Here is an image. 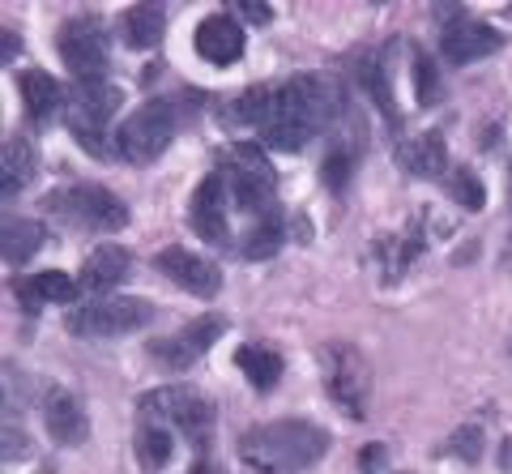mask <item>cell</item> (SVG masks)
<instances>
[{"label": "cell", "mask_w": 512, "mask_h": 474, "mask_svg": "<svg viewBox=\"0 0 512 474\" xmlns=\"http://www.w3.org/2000/svg\"><path fill=\"white\" fill-rule=\"evenodd\" d=\"M329 453V432L308 419H278L261 423L239 436V457L256 474H299Z\"/></svg>", "instance_id": "cell-1"}, {"label": "cell", "mask_w": 512, "mask_h": 474, "mask_svg": "<svg viewBox=\"0 0 512 474\" xmlns=\"http://www.w3.org/2000/svg\"><path fill=\"white\" fill-rule=\"evenodd\" d=\"M329 103L333 99H325L320 77L312 73L291 77L286 86L274 90V112H269V124L261 129L265 141L274 150H303L312 141V133L329 120Z\"/></svg>", "instance_id": "cell-2"}, {"label": "cell", "mask_w": 512, "mask_h": 474, "mask_svg": "<svg viewBox=\"0 0 512 474\" xmlns=\"http://www.w3.org/2000/svg\"><path fill=\"white\" fill-rule=\"evenodd\" d=\"M141 415L158 419V423H175L192 445L205 449L210 445V432H214V406L205 393L188 389V385H163V389H150L141 393Z\"/></svg>", "instance_id": "cell-3"}, {"label": "cell", "mask_w": 512, "mask_h": 474, "mask_svg": "<svg viewBox=\"0 0 512 474\" xmlns=\"http://www.w3.org/2000/svg\"><path fill=\"white\" fill-rule=\"evenodd\" d=\"M154 321V304L133 295H116V299H90V304L73 308L64 316V329L73 338H120L133 329H146Z\"/></svg>", "instance_id": "cell-4"}, {"label": "cell", "mask_w": 512, "mask_h": 474, "mask_svg": "<svg viewBox=\"0 0 512 474\" xmlns=\"http://www.w3.org/2000/svg\"><path fill=\"white\" fill-rule=\"evenodd\" d=\"M120 112V90L111 82H77L64 99V120L90 154H103V137Z\"/></svg>", "instance_id": "cell-5"}, {"label": "cell", "mask_w": 512, "mask_h": 474, "mask_svg": "<svg viewBox=\"0 0 512 474\" xmlns=\"http://www.w3.org/2000/svg\"><path fill=\"white\" fill-rule=\"evenodd\" d=\"M43 205H47V214L60 218V223L86 227V231H120L128 223L124 201L116 193H107V188H99V184L64 188V193H52Z\"/></svg>", "instance_id": "cell-6"}, {"label": "cell", "mask_w": 512, "mask_h": 474, "mask_svg": "<svg viewBox=\"0 0 512 474\" xmlns=\"http://www.w3.org/2000/svg\"><path fill=\"white\" fill-rule=\"evenodd\" d=\"M171 137H175V107L167 99H150L120 124L116 154L124 163H154L171 146Z\"/></svg>", "instance_id": "cell-7"}, {"label": "cell", "mask_w": 512, "mask_h": 474, "mask_svg": "<svg viewBox=\"0 0 512 474\" xmlns=\"http://www.w3.org/2000/svg\"><path fill=\"white\" fill-rule=\"evenodd\" d=\"M320 368H325V389L329 398L338 402L350 419L367 415V389H372V376H367V359L346 342H333L325 355H320Z\"/></svg>", "instance_id": "cell-8"}, {"label": "cell", "mask_w": 512, "mask_h": 474, "mask_svg": "<svg viewBox=\"0 0 512 474\" xmlns=\"http://www.w3.org/2000/svg\"><path fill=\"white\" fill-rule=\"evenodd\" d=\"M60 60L69 65L77 82H103L107 73V30L94 18H73L60 26Z\"/></svg>", "instance_id": "cell-9"}, {"label": "cell", "mask_w": 512, "mask_h": 474, "mask_svg": "<svg viewBox=\"0 0 512 474\" xmlns=\"http://www.w3.org/2000/svg\"><path fill=\"white\" fill-rule=\"evenodd\" d=\"M222 329H227V316H197L192 325H184V329H175L171 338H158V342H150V355L163 363V368H171V372H184V368H192L210 346L222 338Z\"/></svg>", "instance_id": "cell-10"}, {"label": "cell", "mask_w": 512, "mask_h": 474, "mask_svg": "<svg viewBox=\"0 0 512 474\" xmlns=\"http://www.w3.org/2000/svg\"><path fill=\"white\" fill-rule=\"evenodd\" d=\"M227 188L239 210H265L274 197V167L252 146H235V163L227 171Z\"/></svg>", "instance_id": "cell-11"}, {"label": "cell", "mask_w": 512, "mask_h": 474, "mask_svg": "<svg viewBox=\"0 0 512 474\" xmlns=\"http://www.w3.org/2000/svg\"><path fill=\"white\" fill-rule=\"evenodd\" d=\"M500 47H504L500 30L487 26V22H474L466 13L440 30V52H444L448 65H470V60H483L491 52H500Z\"/></svg>", "instance_id": "cell-12"}, {"label": "cell", "mask_w": 512, "mask_h": 474, "mask_svg": "<svg viewBox=\"0 0 512 474\" xmlns=\"http://www.w3.org/2000/svg\"><path fill=\"white\" fill-rule=\"evenodd\" d=\"M222 201H227V180H222V171L205 176L188 201V223L205 244H227V205Z\"/></svg>", "instance_id": "cell-13"}, {"label": "cell", "mask_w": 512, "mask_h": 474, "mask_svg": "<svg viewBox=\"0 0 512 474\" xmlns=\"http://www.w3.org/2000/svg\"><path fill=\"white\" fill-rule=\"evenodd\" d=\"M158 270H163L175 287H184L188 295H218L222 287V270L214 261H205L197 257V252H188V248H163L158 252Z\"/></svg>", "instance_id": "cell-14"}, {"label": "cell", "mask_w": 512, "mask_h": 474, "mask_svg": "<svg viewBox=\"0 0 512 474\" xmlns=\"http://www.w3.org/2000/svg\"><path fill=\"white\" fill-rule=\"evenodd\" d=\"M43 423H47V432H52L56 445H64V449L82 445V440L90 436L86 410H82V402H77L69 389H52L43 398Z\"/></svg>", "instance_id": "cell-15"}, {"label": "cell", "mask_w": 512, "mask_h": 474, "mask_svg": "<svg viewBox=\"0 0 512 474\" xmlns=\"http://www.w3.org/2000/svg\"><path fill=\"white\" fill-rule=\"evenodd\" d=\"M128 274H133V252H128L124 244H103V248H94L90 257L82 261L77 287L103 295V291H111V287H120Z\"/></svg>", "instance_id": "cell-16"}, {"label": "cell", "mask_w": 512, "mask_h": 474, "mask_svg": "<svg viewBox=\"0 0 512 474\" xmlns=\"http://www.w3.org/2000/svg\"><path fill=\"white\" fill-rule=\"evenodd\" d=\"M197 52L210 65H231V60L244 56V26L227 18V13H214V18L197 26Z\"/></svg>", "instance_id": "cell-17"}, {"label": "cell", "mask_w": 512, "mask_h": 474, "mask_svg": "<svg viewBox=\"0 0 512 474\" xmlns=\"http://www.w3.org/2000/svg\"><path fill=\"white\" fill-rule=\"evenodd\" d=\"M22 99H26V116L35 120V124H47L64 107L69 94L60 90V82H56L52 73L30 69V73H22Z\"/></svg>", "instance_id": "cell-18"}, {"label": "cell", "mask_w": 512, "mask_h": 474, "mask_svg": "<svg viewBox=\"0 0 512 474\" xmlns=\"http://www.w3.org/2000/svg\"><path fill=\"white\" fill-rule=\"evenodd\" d=\"M13 291H18L22 304L35 312V308H43V304H69V299L77 295V282H73L69 274H60V270H47V274L13 282Z\"/></svg>", "instance_id": "cell-19"}, {"label": "cell", "mask_w": 512, "mask_h": 474, "mask_svg": "<svg viewBox=\"0 0 512 474\" xmlns=\"http://www.w3.org/2000/svg\"><path fill=\"white\" fill-rule=\"evenodd\" d=\"M30 180H35V146L26 137H5V150H0V188H5V197L22 193Z\"/></svg>", "instance_id": "cell-20"}, {"label": "cell", "mask_w": 512, "mask_h": 474, "mask_svg": "<svg viewBox=\"0 0 512 474\" xmlns=\"http://www.w3.org/2000/svg\"><path fill=\"white\" fill-rule=\"evenodd\" d=\"M163 26H167L163 5H133V9H124V18H120V35L128 47H154L163 39Z\"/></svg>", "instance_id": "cell-21"}, {"label": "cell", "mask_w": 512, "mask_h": 474, "mask_svg": "<svg viewBox=\"0 0 512 474\" xmlns=\"http://www.w3.org/2000/svg\"><path fill=\"white\" fill-rule=\"evenodd\" d=\"M133 449H137V462H141V470H146V474L163 470V466L171 462V432H167L158 419L141 415L137 436H133Z\"/></svg>", "instance_id": "cell-22"}, {"label": "cell", "mask_w": 512, "mask_h": 474, "mask_svg": "<svg viewBox=\"0 0 512 474\" xmlns=\"http://www.w3.org/2000/svg\"><path fill=\"white\" fill-rule=\"evenodd\" d=\"M402 163H406L410 176H444V167H448L444 137H440V133H423V137H414L410 146L402 150Z\"/></svg>", "instance_id": "cell-23"}, {"label": "cell", "mask_w": 512, "mask_h": 474, "mask_svg": "<svg viewBox=\"0 0 512 474\" xmlns=\"http://www.w3.org/2000/svg\"><path fill=\"white\" fill-rule=\"evenodd\" d=\"M235 363L244 368V376L256 389H274L282 381V355H274L269 346H239Z\"/></svg>", "instance_id": "cell-24"}, {"label": "cell", "mask_w": 512, "mask_h": 474, "mask_svg": "<svg viewBox=\"0 0 512 474\" xmlns=\"http://www.w3.org/2000/svg\"><path fill=\"white\" fill-rule=\"evenodd\" d=\"M43 227L39 223H30V218H18V223H5V261L9 265H26L30 257H35V252L43 248Z\"/></svg>", "instance_id": "cell-25"}, {"label": "cell", "mask_w": 512, "mask_h": 474, "mask_svg": "<svg viewBox=\"0 0 512 474\" xmlns=\"http://www.w3.org/2000/svg\"><path fill=\"white\" fill-rule=\"evenodd\" d=\"M282 223L274 214L269 218H261V223H256L252 231H248V240H244V257H252V261H265V257H274V252L282 248Z\"/></svg>", "instance_id": "cell-26"}, {"label": "cell", "mask_w": 512, "mask_h": 474, "mask_svg": "<svg viewBox=\"0 0 512 474\" xmlns=\"http://www.w3.org/2000/svg\"><path fill=\"white\" fill-rule=\"evenodd\" d=\"M355 73H359V86H363L367 94H372L380 112H384V116H397V112H393V90H389V82H384V73H380L376 60H372V56H363Z\"/></svg>", "instance_id": "cell-27"}, {"label": "cell", "mask_w": 512, "mask_h": 474, "mask_svg": "<svg viewBox=\"0 0 512 474\" xmlns=\"http://www.w3.org/2000/svg\"><path fill=\"white\" fill-rule=\"evenodd\" d=\"M448 193H453L461 205H466V210H483V201H487V193H483V184L474 180V171H453V176H448Z\"/></svg>", "instance_id": "cell-28"}, {"label": "cell", "mask_w": 512, "mask_h": 474, "mask_svg": "<svg viewBox=\"0 0 512 474\" xmlns=\"http://www.w3.org/2000/svg\"><path fill=\"white\" fill-rule=\"evenodd\" d=\"M414 90H419V103H436L440 94V77H436V65L427 56H414Z\"/></svg>", "instance_id": "cell-29"}, {"label": "cell", "mask_w": 512, "mask_h": 474, "mask_svg": "<svg viewBox=\"0 0 512 474\" xmlns=\"http://www.w3.org/2000/svg\"><path fill=\"white\" fill-rule=\"evenodd\" d=\"M320 176H325V184L333 188V193H342V188H346V180H350V154L333 150V154L325 158V171H320Z\"/></svg>", "instance_id": "cell-30"}, {"label": "cell", "mask_w": 512, "mask_h": 474, "mask_svg": "<svg viewBox=\"0 0 512 474\" xmlns=\"http://www.w3.org/2000/svg\"><path fill=\"white\" fill-rule=\"evenodd\" d=\"M478 449H483V436H478V428H466V432L453 436V453H461L466 462H474Z\"/></svg>", "instance_id": "cell-31"}, {"label": "cell", "mask_w": 512, "mask_h": 474, "mask_svg": "<svg viewBox=\"0 0 512 474\" xmlns=\"http://www.w3.org/2000/svg\"><path fill=\"white\" fill-rule=\"evenodd\" d=\"M13 457H26V436L22 432H5V462H13Z\"/></svg>", "instance_id": "cell-32"}, {"label": "cell", "mask_w": 512, "mask_h": 474, "mask_svg": "<svg viewBox=\"0 0 512 474\" xmlns=\"http://www.w3.org/2000/svg\"><path fill=\"white\" fill-rule=\"evenodd\" d=\"M239 13H244L248 22H269V18H274V9H269V5H256V0H244V5H239Z\"/></svg>", "instance_id": "cell-33"}, {"label": "cell", "mask_w": 512, "mask_h": 474, "mask_svg": "<svg viewBox=\"0 0 512 474\" xmlns=\"http://www.w3.org/2000/svg\"><path fill=\"white\" fill-rule=\"evenodd\" d=\"M13 56H18V39H13V30L5 26V65H13Z\"/></svg>", "instance_id": "cell-34"}, {"label": "cell", "mask_w": 512, "mask_h": 474, "mask_svg": "<svg viewBox=\"0 0 512 474\" xmlns=\"http://www.w3.org/2000/svg\"><path fill=\"white\" fill-rule=\"evenodd\" d=\"M504 470L512 474V440H508V445H504Z\"/></svg>", "instance_id": "cell-35"}]
</instances>
